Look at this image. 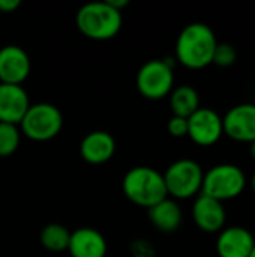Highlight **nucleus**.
<instances>
[{
    "mask_svg": "<svg viewBox=\"0 0 255 257\" xmlns=\"http://www.w3.org/2000/svg\"><path fill=\"white\" fill-rule=\"evenodd\" d=\"M224 134L237 143L255 142V104L243 102L231 107L222 117Z\"/></svg>",
    "mask_w": 255,
    "mask_h": 257,
    "instance_id": "1a4fd4ad",
    "label": "nucleus"
},
{
    "mask_svg": "<svg viewBox=\"0 0 255 257\" xmlns=\"http://www.w3.org/2000/svg\"><path fill=\"white\" fill-rule=\"evenodd\" d=\"M71 232L57 223L47 224L41 232V244L45 250L51 253H62L68 250Z\"/></svg>",
    "mask_w": 255,
    "mask_h": 257,
    "instance_id": "a211bd4d",
    "label": "nucleus"
},
{
    "mask_svg": "<svg viewBox=\"0 0 255 257\" xmlns=\"http://www.w3.org/2000/svg\"><path fill=\"white\" fill-rule=\"evenodd\" d=\"M116 140L107 131H92L80 143V155L89 164H104L113 158Z\"/></svg>",
    "mask_w": 255,
    "mask_h": 257,
    "instance_id": "2eb2a0df",
    "label": "nucleus"
},
{
    "mask_svg": "<svg viewBox=\"0 0 255 257\" xmlns=\"http://www.w3.org/2000/svg\"><path fill=\"white\" fill-rule=\"evenodd\" d=\"M32 63L24 48L5 45L0 48V83L21 86L30 75Z\"/></svg>",
    "mask_w": 255,
    "mask_h": 257,
    "instance_id": "9d476101",
    "label": "nucleus"
},
{
    "mask_svg": "<svg viewBox=\"0 0 255 257\" xmlns=\"http://www.w3.org/2000/svg\"><path fill=\"white\" fill-rule=\"evenodd\" d=\"M21 142V131L18 125L0 122V157L6 158L17 152Z\"/></svg>",
    "mask_w": 255,
    "mask_h": 257,
    "instance_id": "6ab92c4d",
    "label": "nucleus"
},
{
    "mask_svg": "<svg viewBox=\"0 0 255 257\" xmlns=\"http://www.w3.org/2000/svg\"><path fill=\"white\" fill-rule=\"evenodd\" d=\"M18 128L21 134L33 142H48L62 131L63 114L50 102L30 104Z\"/></svg>",
    "mask_w": 255,
    "mask_h": 257,
    "instance_id": "423d86ee",
    "label": "nucleus"
},
{
    "mask_svg": "<svg viewBox=\"0 0 255 257\" xmlns=\"http://www.w3.org/2000/svg\"><path fill=\"white\" fill-rule=\"evenodd\" d=\"M170 96V108L173 116L188 119L200 108V95L198 92L188 84L177 86L171 90Z\"/></svg>",
    "mask_w": 255,
    "mask_h": 257,
    "instance_id": "f3484780",
    "label": "nucleus"
},
{
    "mask_svg": "<svg viewBox=\"0 0 255 257\" xmlns=\"http://www.w3.org/2000/svg\"><path fill=\"white\" fill-rule=\"evenodd\" d=\"M162 176L167 194L171 196L173 200H188L201 193L204 170L197 161L182 158L170 164Z\"/></svg>",
    "mask_w": 255,
    "mask_h": 257,
    "instance_id": "39448f33",
    "label": "nucleus"
},
{
    "mask_svg": "<svg viewBox=\"0 0 255 257\" xmlns=\"http://www.w3.org/2000/svg\"><path fill=\"white\" fill-rule=\"evenodd\" d=\"M249 257H255V247H254V250H252V253H251V256Z\"/></svg>",
    "mask_w": 255,
    "mask_h": 257,
    "instance_id": "a878e982",
    "label": "nucleus"
},
{
    "mask_svg": "<svg viewBox=\"0 0 255 257\" xmlns=\"http://www.w3.org/2000/svg\"><path fill=\"white\" fill-rule=\"evenodd\" d=\"M167 131L170 136L180 139L188 136V119L179 117V116H171L168 123H167Z\"/></svg>",
    "mask_w": 255,
    "mask_h": 257,
    "instance_id": "412c9836",
    "label": "nucleus"
},
{
    "mask_svg": "<svg viewBox=\"0 0 255 257\" xmlns=\"http://www.w3.org/2000/svg\"><path fill=\"white\" fill-rule=\"evenodd\" d=\"M107 3H108L111 8H114L116 11L122 12L123 8H126V6L129 5V0H107Z\"/></svg>",
    "mask_w": 255,
    "mask_h": 257,
    "instance_id": "5701e85b",
    "label": "nucleus"
},
{
    "mask_svg": "<svg viewBox=\"0 0 255 257\" xmlns=\"http://www.w3.org/2000/svg\"><path fill=\"white\" fill-rule=\"evenodd\" d=\"M216 45L212 27L204 23H191L177 36L174 59L188 69H203L212 63Z\"/></svg>",
    "mask_w": 255,
    "mask_h": 257,
    "instance_id": "f257e3e1",
    "label": "nucleus"
},
{
    "mask_svg": "<svg viewBox=\"0 0 255 257\" xmlns=\"http://www.w3.org/2000/svg\"><path fill=\"white\" fill-rule=\"evenodd\" d=\"M107 241L101 232L93 227H80L71 232L68 253L71 257H105Z\"/></svg>",
    "mask_w": 255,
    "mask_h": 257,
    "instance_id": "4468645a",
    "label": "nucleus"
},
{
    "mask_svg": "<svg viewBox=\"0 0 255 257\" xmlns=\"http://www.w3.org/2000/svg\"><path fill=\"white\" fill-rule=\"evenodd\" d=\"M249 187H251V190H252V193H254L255 196V172L252 173L251 179H249Z\"/></svg>",
    "mask_w": 255,
    "mask_h": 257,
    "instance_id": "b1692460",
    "label": "nucleus"
},
{
    "mask_svg": "<svg viewBox=\"0 0 255 257\" xmlns=\"http://www.w3.org/2000/svg\"><path fill=\"white\" fill-rule=\"evenodd\" d=\"M224 136L222 117L218 111L209 107H200L188 117V137L201 148L216 145Z\"/></svg>",
    "mask_w": 255,
    "mask_h": 257,
    "instance_id": "6e6552de",
    "label": "nucleus"
},
{
    "mask_svg": "<svg viewBox=\"0 0 255 257\" xmlns=\"http://www.w3.org/2000/svg\"><path fill=\"white\" fill-rule=\"evenodd\" d=\"M174 62L168 59H152L146 62L137 74V89L146 99L158 101L174 89Z\"/></svg>",
    "mask_w": 255,
    "mask_h": 257,
    "instance_id": "0eeeda50",
    "label": "nucleus"
},
{
    "mask_svg": "<svg viewBox=\"0 0 255 257\" xmlns=\"http://www.w3.org/2000/svg\"><path fill=\"white\" fill-rule=\"evenodd\" d=\"M246 185L248 179L245 172L236 164L224 163L204 172L201 194L224 203L237 199L245 191Z\"/></svg>",
    "mask_w": 255,
    "mask_h": 257,
    "instance_id": "20e7f679",
    "label": "nucleus"
},
{
    "mask_svg": "<svg viewBox=\"0 0 255 257\" xmlns=\"http://www.w3.org/2000/svg\"><path fill=\"white\" fill-rule=\"evenodd\" d=\"M255 247V236L242 226L224 227L215 244L218 257H249Z\"/></svg>",
    "mask_w": 255,
    "mask_h": 257,
    "instance_id": "f8f14e48",
    "label": "nucleus"
},
{
    "mask_svg": "<svg viewBox=\"0 0 255 257\" xmlns=\"http://www.w3.org/2000/svg\"><path fill=\"white\" fill-rule=\"evenodd\" d=\"M30 107V99L23 86L0 83V122L20 125Z\"/></svg>",
    "mask_w": 255,
    "mask_h": 257,
    "instance_id": "ddd939ff",
    "label": "nucleus"
},
{
    "mask_svg": "<svg viewBox=\"0 0 255 257\" xmlns=\"http://www.w3.org/2000/svg\"><path fill=\"white\" fill-rule=\"evenodd\" d=\"M78 30L89 39L108 41L122 29V12L111 8L107 2L83 5L75 17Z\"/></svg>",
    "mask_w": 255,
    "mask_h": 257,
    "instance_id": "7ed1b4c3",
    "label": "nucleus"
},
{
    "mask_svg": "<svg viewBox=\"0 0 255 257\" xmlns=\"http://www.w3.org/2000/svg\"><path fill=\"white\" fill-rule=\"evenodd\" d=\"M249 154H251L252 160L255 161V142H252V143L249 145Z\"/></svg>",
    "mask_w": 255,
    "mask_h": 257,
    "instance_id": "393cba45",
    "label": "nucleus"
},
{
    "mask_svg": "<svg viewBox=\"0 0 255 257\" xmlns=\"http://www.w3.org/2000/svg\"><path fill=\"white\" fill-rule=\"evenodd\" d=\"M236 59H237V51L231 44L218 42V45L215 48V53H213L212 63H215L219 68H228L236 62Z\"/></svg>",
    "mask_w": 255,
    "mask_h": 257,
    "instance_id": "aec40b11",
    "label": "nucleus"
},
{
    "mask_svg": "<svg viewBox=\"0 0 255 257\" xmlns=\"http://www.w3.org/2000/svg\"><path fill=\"white\" fill-rule=\"evenodd\" d=\"M122 188L134 205L147 209L168 197L162 173L147 166H138L126 172Z\"/></svg>",
    "mask_w": 255,
    "mask_h": 257,
    "instance_id": "f03ea898",
    "label": "nucleus"
},
{
    "mask_svg": "<svg viewBox=\"0 0 255 257\" xmlns=\"http://www.w3.org/2000/svg\"><path fill=\"white\" fill-rule=\"evenodd\" d=\"M149 220L159 232L173 233L180 227L183 221V212L176 200L167 197L149 209Z\"/></svg>",
    "mask_w": 255,
    "mask_h": 257,
    "instance_id": "dca6fc26",
    "label": "nucleus"
},
{
    "mask_svg": "<svg viewBox=\"0 0 255 257\" xmlns=\"http://www.w3.org/2000/svg\"><path fill=\"white\" fill-rule=\"evenodd\" d=\"M191 214L195 226L204 233H219L227 223L224 203L201 193L195 197Z\"/></svg>",
    "mask_w": 255,
    "mask_h": 257,
    "instance_id": "9b49d317",
    "label": "nucleus"
},
{
    "mask_svg": "<svg viewBox=\"0 0 255 257\" xmlns=\"http://www.w3.org/2000/svg\"><path fill=\"white\" fill-rule=\"evenodd\" d=\"M21 6L20 0H0V12L3 14H12Z\"/></svg>",
    "mask_w": 255,
    "mask_h": 257,
    "instance_id": "4be33fe9",
    "label": "nucleus"
}]
</instances>
